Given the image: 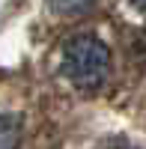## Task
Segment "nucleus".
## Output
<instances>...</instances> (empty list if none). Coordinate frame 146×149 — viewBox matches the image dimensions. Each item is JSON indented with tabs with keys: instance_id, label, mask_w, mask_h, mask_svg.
<instances>
[{
	"instance_id": "f257e3e1",
	"label": "nucleus",
	"mask_w": 146,
	"mask_h": 149,
	"mask_svg": "<svg viewBox=\"0 0 146 149\" xmlns=\"http://www.w3.org/2000/svg\"><path fill=\"white\" fill-rule=\"evenodd\" d=\"M63 74L83 93L102 90L111 74V51L99 36L81 33L63 45Z\"/></svg>"
},
{
	"instance_id": "f03ea898",
	"label": "nucleus",
	"mask_w": 146,
	"mask_h": 149,
	"mask_svg": "<svg viewBox=\"0 0 146 149\" xmlns=\"http://www.w3.org/2000/svg\"><path fill=\"white\" fill-rule=\"evenodd\" d=\"M21 146V116L0 110V149H18Z\"/></svg>"
},
{
	"instance_id": "7ed1b4c3",
	"label": "nucleus",
	"mask_w": 146,
	"mask_h": 149,
	"mask_svg": "<svg viewBox=\"0 0 146 149\" xmlns=\"http://www.w3.org/2000/svg\"><path fill=\"white\" fill-rule=\"evenodd\" d=\"M95 0H48V6L51 12L57 15H81V12H87Z\"/></svg>"
},
{
	"instance_id": "20e7f679",
	"label": "nucleus",
	"mask_w": 146,
	"mask_h": 149,
	"mask_svg": "<svg viewBox=\"0 0 146 149\" xmlns=\"http://www.w3.org/2000/svg\"><path fill=\"white\" fill-rule=\"evenodd\" d=\"M107 149H140V146H134V143H128V140H113Z\"/></svg>"
},
{
	"instance_id": "39448f33",
	"label": "nucleus",
	"mask_w": 146,
	"mask_h": 149,
	"mask_svg": "<svg viewBox=\"0 0 146 149\" xmlns=\"http://www.w3.org/2000/svg\"><path fill=\"white\" fill-rule=\"evenodd\" d=\"M131 6H134L140 15H146V0H131Z\"/></svg>"
}]
</instances>
